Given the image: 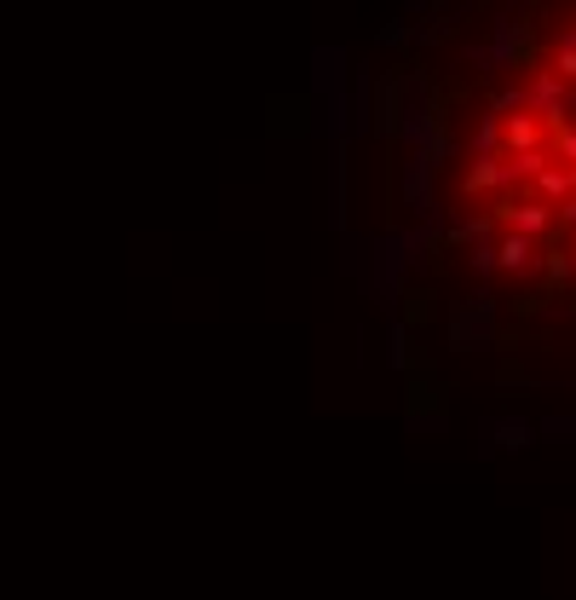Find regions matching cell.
Here are the masks:
<instances>
[{
    "label": "cell",
    "instance_id": "cell-18",
    "mask_svg": "<svg viewBox=\"0 0 576 600\" xmlns=\"http://www.w3.org/2000/svg\"><path fill=\"white\" fill-rule=\"evenodd\" d=\"M548 70H553V75H560V82H565V87H576V52H571V47H553V58H548Z\"/></svg>",
    "mask_w": 576,
    "mask_h": 600
},
{
    "label": "cell",
    "instance_id": "cell-21",
    "mask_svg": "<svg viewBox=\"0 0 576 600\" xmlns=\"http://www.w3.org/2000/svg\"><path fill=\"white\" fill-rule=\"evenodd\" d=\"M404 7H409V12H421V17H432V12L444 7V0H404Z\"/></svg>",
    "mask_w": 576,
    "mask_h": 600
},
{
    "label": "cell",
    "instance_id": "cell-5",
    "mask_svg": "<svg viewBox=\"0 0 576 600\" xmlns=\"http://www.w3.org/2000/svg\"><path fill=\"white\" fill-rule=\"evenodd\" d=\"M479 439H484V456H496V451H525L530 439H537V422H525V416H484V428H479Z\"/></svg>",
    "mask_w": 576,
    "mask_h": 600
},
{
    "label": "cell",
    "instance_id": "cell-15",
    "mask_svg": "<svg viewBox=\"0 0 576 600\" xmlns=\"http://www.w3.org/2000/svg\"><path fill=\"white\" fill-rule=\"evenodd\" d=\"M456 35V17H444V12H432V17H421L416 24V41L421 47H439V41H449Z\"/></svg>",
    "mask_w": 576,
    "mask_h": 600
},
{
    "label": "cell",
    "instance_id": "cell-6",
    "mask_svg": "<svg viewBox=\"0 0 576 600\" xmlns=\"http://www.w3.org/2000/svg\"><path fill=\"white\" fill-rule=\"evenodd\" d=\"M346 93V52L340 47H317L312 52V105Z\"/></svg>",
    "mask_w": 576,
    "mask_h": 600
},
{
    "label": "cell",
    "instance_id": "cell-1",
    "mask_svg": "<svg viewBox=\"0 0 576 600\" xmlns=\"http://www.w3.org/2000/svg\"><path fill=\"white\" fill-rule=\"evenodd\" d=\"M398 75V110H393V139L409 151L432 145L444 133V116H439V87H432L427 70H393Z\"/></svg>",
    "mask_w": 576,
    "mask_h": 600
},
{
    "label": "cell",
    "instance_id": "cell-9",
    "mask_svg": "<svg viewBox=\"0 0 576 600\" xmlns=\"http://www.w3.org/2000/svg\"><path fill=\"white\" fill-rule=\"evenodd\" d=\"M461 185H467V196H496V203H502V196L513 191V173H507V156H490V163H472L467 168V179H461Z\"/></svg>",
    "mask_w": 576,
    "mask_h": 600
},
{
    "label": "cell",
    "instance_id": "cell-19",
    "mask_svg": "<svg viewBox=\"0 0 576 600\" xmlns=\"http://www.w3.org/2000/svg\"><path fill=\"white\" fill-rule=\"evenodd\" d=\"M375 41H381V47H409V41H416V24H404V17H393V24H386V29L375 35Z\"/></svg>",
    "mask_w": 576,
    "mask_h": 600
},
{
    "label": "cell",
    "instance_id": "cell-3",
    "mask_svg": "<svg viewBox=\"0 0 576 600\" xmlns=\"http://www.w3.org/2000/svg\"><path fill=\"white\" fill-rule=\"evenodd\" d=\"M525 52H530V29L519 24V17H496L490 41L467 47V64L472 70H513V64H525Z\"/></svg>",
    "mask_w": 576,
    "mask_h": 600
},
{
    "label": "cell",
    "instance_id": "cell-17",
    "mask_svg": "<svg viewBox=\"0 0 576 600\" xmlns=\"http://www.w3.org/2000/svg\"><path fill=\"white\" fill-rule=\"evenodd\" d=\"M467 266H472V277H484V284H490V277L502 272V266H496V237H490V243H472V249H467Z\"/></svg>",
    "mask_w": 576,
    "mask_h": 600
},
{
    "label": "cell",
    "instance_id": "cell-13",
    "mask_svg": "<svg viewBox=\"0 0 576 600\" xmlns=\"http://www.w3.org/2000/svg\"><path fill=\"white\" fill-rule=\"evenodd\" d=\"M484 116H496V122H507V116H525V87H496L484 98Z\"/></svg>",
    "mask_w": 576,
    "mask_h": 600
},
{
    "label": "cell",
    "instance_id": "cell-16",
    "mask_svg": "<svg viewBox=\"0 0 576 600\" xmlns=\"http://www.w3.org/2000/svg\"><path fill=\"white\" fill-rule=\"evenodd\" d=\"M537 433L548 439V445H576V410L571 416H542Z\"/></svg>",
    "mask_w": 576,
    "mask_h": 600
},
{
    "label": "cell",
    "instance_id": "cell-20",
    "mask_svg": "<svg viewBox=\"0 0 576 600\" xmlns=\"http://www.w3.org/2000/svg\"><path fill=\"white\" fill-rule=\"evenodd\" d=\"M553 219H560V226H576V196H565V203L553 208Z\"/></svg>",
    "mask_w": 576,
    "mask_h": 600
},
{
    "label": "cell",
    "instance_id": "cell-7",
    "mask_svg": "<svg viewBox=\"0 0 576 600\" xmlns=\"http://www.w3.org/2000/svg\"><path fill=\"white\" fill-rule=\"evenodd\" d=\"M496 266L502 272H513V277H537L548 260L537 254V243H530V237H519V231H502L496 237Z\"/></svg>",
    "mask_w": 576,
    "mask_h": 600
},
{
    "label": "cell",
    "instance_id": "cell-11",
    "mask_svg": "<svg viewBox=\"0 0 576 600\" xmlns=\"http://www.w3.org/2000/svg\"><path fill=\"white\" fill-rule=\"evenodd\" d=\"M490 237H496V214H467V219H449L444 226L449 249H472V243H490Z\"/></svg>",
    "mask_w": 576,
    "mask_h": 600
},
{
    "label": "cell",
    "instance_id": "cell-8",
    "mask_svg": "<svg viewBox=\"0 0 576 600\" xmlns=\"http://www.w3.org/2000/svg\"><path fill=\"white\" fill-rule=\"evenodd\" d=\"M525 151H548V128L530 110L502 122V156H525Z\"/></svg>",
    "mask_w": 576,
    "mask_h": 600
},
{
    "label": "cell",
    "instance_id": "cell-2",
    "mask_svg": "<svg viewBox=\"0 0 576 600\" xmlns=\"http://www.w3.org/2000/svg\"><path fill=\"white\" fill-rule=\"evenodd\" d=\"M496 324H502L496 295L479 289V295H467V300H456V307H449L444 335H449V347H456V352H479V347L496 341Z\"/></svg>",
    "mask_w": 576,
    "mask_h": 600
},
{
    "label": "cell",
    "instance_id": "cell-10",
    "mask_svg": "<svg viewBox=\"0 0 576 600\" xmlns=\"http://www.w3.org/2000/svg\"><path fill=\"white\" fill-rule=\"evenodd\" d=\"M530 191H537L548 208H560L565 196H576V168H565V163H548L537 179H530Z\"/></svg>",
    "mask_w": 576,
    "mask_h": 600
},
{
    "label": "cell",
    "instance_id": "cell-14",
    "mask_svg": "<svg viewBox=\"0 0 576 600\" xmlns=\"http://www.w3.org/2000/svg\"><path fill=\"white\" fill-rule=\"evenodd\" d=\"M386 364L393 370H409V324L393 312V324H386Z\"/></svg>",
    "mask_w": 576,
    "mask_h": 600
},
{
    "label": "cell",
    "instance_id": "cell-12",
    "mask_svg": "<svg viewBox=\"0 0 576 600\" xmlns=\"http://www.w3.org/2000/svg\"><path fill=\"white\" fill-rule=\"evenodd\" d=\"M467 156H472V163H490V156H502V122H496V116H484V122L472 128Z\"/></svg>",
    "mask_w": 576,
    "mask_h": 600
},
{
    "label": "cell",
    "instance_id": "cell-4",
    "mask_svg": "<svg viewBox=\"0 0 576 600\" xmlns=\"http://www.w3.org/2000/svg\"><path fill=\"white\" fill-rule=\"evenodd\" d=\"M490 214H496L502 231H519L530 243H548L553 237V208L542 196H502V203H490Z\"/></svg>",
    "mask_w": 576,
    "mask_h": 600
}]
</instances>
